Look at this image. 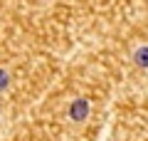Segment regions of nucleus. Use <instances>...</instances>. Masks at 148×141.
<instances>
[{
	"instance_id": "f257e3e1",
	"label": "nucleus",
	"mask_w": 148,
	"mask_h": 141,
	"mask_svg": "<svg viewBox=\"0 0 148 141\" xmlns=\"http://www.w3.org/2000/svg\"><path fill=\"white\" fill-rule=\"evenodd\" d=\"M69 116H72L74 121H84L86 116H89V102L86 99H74L72 106H69Z\"/></svg>"
},
{
	"instance_id": "f03ea898",
	"label": "nucleus",
	"mask_w": 148,
	"mask_h": 141,
	"mask_svg": "<svg viewBox=\"0 0 148 141\" xmlns=\"http://www.w3.org/2000/svg\"><path fill=\"white\" fill-rule=\"evenodd\" d=\"M133 59H136V64H141V67H148V47H138L136 55H133Z\"/></svg>"
},
{
	"instance_id": "7ed1b4c3",
	"label": "nucleus",
	"mask_w": 148,
	"mask_h": 141,
	"mask_svg": "<svg viewBox=\"0 0 148 141\" xmlns=\"http://www.w3.org/2000/svg\"><path fill=\"white\" fill-rule=\"evenodd\" d=\"M8 84H10V74H8L5 69H0V92H3Z\"/></svg>"
}]
</instances>
